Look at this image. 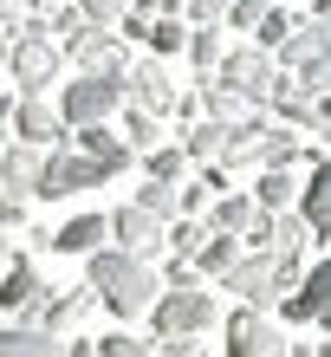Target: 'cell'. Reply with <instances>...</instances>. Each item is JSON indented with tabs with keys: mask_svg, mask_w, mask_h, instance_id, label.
<instances>
[{
	"mask_svg": "<svg viewBox=\"0 0 331 357\" xmlns=\"http://www.w3.org/2000/svg\"><path fill=\"white\" fill-rule=\"evenodd\" d=\"M0 357H66V338H46L39 325H7L0 331Z\"/></svg>",
	"mask_w": 331,
	"mask_h": 357,
	"instance_id": "cell-20",
	"label": "cell"
},
{
	"mask_svg": "<svg viewBox=\"0 0 331 357\" xmlns=\"http://www.w3.org/2000/svg\"><path fill=\"white\" fill-rule=\"evenodd\" d=\"M266 13H273V0H227V20H221V26H260Z\"/></svg>",
	"mask_w": 331,
	"mask_h": 357,
	"instance_id": "cell-34",
	"label": "cell"
},
{
	"mask_svg": "<svg viewBox=\"0 0 331 357\" xmlns=\"http://www.w3.org/2000/svg\"><path fill=\"white\" fill-rule=\"evenodd\" d=\"M312 20H318V26H331V0H312Z\"/></svg>",
	"mask_w": 331,
	"mask_h": 357,
	"instance_id": "cell-40",
	"label": "cell"
},
{
	"mask_svg": "<svg viewBox=\"0 0 331 357\" xmlns=\"http://www.w3.org/2000/svg\"><path fill=\"white\" fill-rule=\"evenodd\" d=\"M143 169H150V182H182V176H189V156H182V143H162V150H150V156H143Z\"/></svg>",
	"mask_w": 331,
	"mask_h": 357,
	"instance_id": "cell-28",
	"label": "cell"
},
{
	"mask_svg": "<svg viewBox=\"0 0 331 357\" xmlns=\"http://www.w3.org/2000/svg\"><path fill=\"white\" fill-rule=\"evenodd\" d=\"M39 169H46V150H26V143H0V195L26 208V195L39 188Z\"/></svg>",
	"mask_w": 331,
	"mask_h": 357,
	"instance_id": "cell-12",
	"label": "cell"
},
{
	"mask_svg": "<svg viewBox=\"0 0 331 357\" xmlns=\"http://www.w3.org/2000/svg\"><path fill=\"white\" fill-rule=\"evenodd\" d=\"M221 286L234 299H247V312H266V305H279V260L273 254H240Z\"/></svg>",
	"mask_w": 331,
	"mask_h": 357,
	"instance_id": "cell-8",
	"label": "cell"
},
{
	"mask_svg": "<svg viewBox=\"0 0 331 357\" xmlns=\"http://www.w3.org/2000/svg\"><path fill=\"white\" fill-rule=\"evenodd\" d=\"M221 137H227V123H195L189 143H182V156L189 162H221Z\"/></svg>",
	"mask_w": 331,
	"mask_h": 357,
	"instance_id": "cell-30",
	"label": "cell"
},
{
	"mask_svg": "<svg viewBox=\"0 0 331 357\" xmlns=\"http://www.w3.org/2000/svg\"><path fill=\"white\" fill-rule=\"evenodd\" d=\"M215 85L221 91H234L240 104H260V111H273V104L293 91L279 78V66L266 59L260 46H240V52H221V66H215Z\"/></svg>",
	"mask_w": 331,
	"mask_h": 357,
	"instance_id": "cell-4",
	"label": "cell"
},
{
	"mask_svg": "<svg viewBox=\"0 0 331 357\" xmlns=\"http://www.w3.org/2000/svg\"><path fill=\"white\" fill-rule=\"evenodd\" d=\"M66 137V123H59V111L46 98H20L13 104V143H26V150H46V143Z\"/></svg>",
	"mask_w": 331,
	"mask_h": 357,
	"instance_id": "cell-16",
	"label": "cell"
},
{
	"mask_svg": "<svg viewBox=\"0 0 331 357\" xmlns=\"http://www.w3.org/2000/svg\"><path fill=\"white\" fill-rule=\"evenodd\" d=\"M0 123H7V117H0ZM0 137H7V130H0Z\"/></svg>",
	"mask_w": 331,
	"mask_h": 357,
	"instance_id": "cell-45",
	"label": "cell"
},
{
	"mask_svg": "<svg viewBox=\"0 0 331 357\" xmlns=\"http://www.w3.org/2000/svg\"><path fill=\"white\" fill-rule=\"evenodd\" d=\"M143 33H150V20H143V13H123V39H137V46H143Z\"/></svg>",
	"mask_w": 331,
	"mask_h": 357,
	"instance_id": "cell-38",
	"label": "cell"
},
{
	"mask_svg": "<svg viewBox=\"0 0 331 357\" xmlns=\"http://www.w3.org/2000/svg\"><path fill=\"white\" fill-rule=\"evenodd\" d=\"M66 357H98V344H85V338H72V344H66Z\"/></svg>",
	"mask_w": 331,
	"mask_h": 357,
	"instance_id": "cell-39",
	"label": "cell"
},
{
	"mask_svg": "<svg viewBox=\"0 0 331 357\" xmlns=\"http://www.w3.org/2000/svg\"><path fill=\"white\" fill-rule=\"evenodd\" d=\"M279 312H286V319H299V325H305V319L318 325L325 312H331V260L305 266V280H299L293 292H286V305H279Z\"/></svg>",
	"mask_w": 331,
	"mask_h": 357,
	"instance_id": "cell-15",
	"label": "cell"
},
{
	"mask_svg": "<svg viewBox=\"0 0 331 357\" xmlns=\"http://www.w3.org/2000/svg\"><path fill=\"white\" fill-rule=\"evenodd\" d=\"M227 0H182V26H221Z\"/></svg>",
	"mask_w": 331,
	"mask_h": 357,
	"instance_id": "cell-33",
	"label": "cell"
},
{
	"mask_svg": "<svg viewBox=\"0 0 331 357\" xmlns=\"http://www.w3.org/2000/svg\"><path fill=\"white\" fill-rule=\"evenodd\" d=\"M143 46H150V59H176V52H189V26H182L176 13H162V20H150Z\"/></svg>",
	"mask_w": 331,
	"mask_h": 357,
	"instance_id": "cell-24",
	"label": "cell"
},
{
	"mask_svg": "<svg viewBox=\"0 0 331 357\" xmlns=\"http://www.w3.org/2000/svg\"><path fill=\"white\" fill-rule=\"evenodd\" d=\"M189 66L201 72V85L215 78V66H221V26H189Z\"/></svg>",
	"mask_w": 331,
	"mask_h": 357,
	"instance_id": "cell-26",
	"label": "cell"
},
{
	"mask_svg": "<svg viewBox=\"0 0 331 357\" xmlns=\"http://www.w3.org/2000/svg\"><path fill=\"white\" fill-rule=\"evenodd\" d=\"M7 78L20 85V98H46L59 78H66V52L46 39V20H26L13 39V52H7Z\"/></svg>",
	"mask_w": 331,
	"mask_h": 357,
	"instance_id": "cell-3",
	"label": "cell"
},
{
	"mask_svg": "<svg viewBox=\"0 0 331 357\" xmlns=\"http://www.w3.org/2000/svg\"><path fill=\"white\" fill-rule=\"evenodd\" d=\"M85 280L98 286V299H105L111 319H143L156 299H162V280H156V266L150 260H130V254H117V247H105V254H91L85 260Z\"/></svg>",
	"mask_w": 331,
	"mask_h": 357,
	"instance_id": "cell-1",
	"label": "cell"
},
{
	"mask_svg": "<svg viewBox=\"0 0 331 357\" xmlns=\"http://www.w3.org/2000/svg\"><path fill=\"white\" fill-rule=\"evenodd\" d=\"M293 202H299V176L293 169H266L254 182V208H260V215H286Z\"/></svg>",
	"mask_w": 331,
	"mask_h": 357,
	"instance_id": "cell-21",
	"label": "cell"
},
{
	"mask_svg": "<svg viewBox=\"0 0 331 357\" xmlns=\"http://www.w3.org/2000/svg\"><path fill=\"white\" fill-rule=\"evenodd\" d=\"M221 305L215 292L201 286L195 266H169V286H162V299L150 305V325H156V344H176V338H201V331H215Z\"/></svg>",
	"mask_w": 331,
	"mask_h": 357,
	"instance_id": "cell-2",
	"label": "cell"
},
{
	"mask_svg": "<svg viewBox=\"0 0 331 357\" xmlns=\"http://www.w3.org/2000/svg\"><path fill=\"white\" fill-rule=\"evenodd\" d=\"M78 20H91V26H117L123 13H130V0H72Z\"/></svg>",
	"mask_w": 331,
	"mask_h": 357,
	"instance_id": "cell-32",
	"label": "cell"
},
{
	"mask_svg": "<svg viewBox=\"0 0 331 357\" xmlns=\"http://www.w3.org/2000/svg\"><path fill=\"white\" fill-rule=\"evenodd\" d=\"M273 66L293 72V91H299V98H325V91H331V26L299 20V33L273 52Z\"/></svg>",
	"mask_w": 331,
	"mask_h": 357,
	"instance_id": "cell-5",
	"label": "cell"
},
{
	"mask_svg": "<svg viewBox=\"0 0 331 357\" xmlns=\"http://www.w3.org/2000/svg\"><path fill=\"white\" fill-rule=\"evenodd\" d=\"M254 215H260V208H254V195H215L208 202V234H247V227H254Z\"/></svg>",
	"mask_w": 331,
	"mask_h": 357,
	"instance_id": "cell-19",
	"label": "cell"
},
{
	"mask_svg": "<svg viewBox=\"0 0 331 357\" xmlns=\"http://www.w3.org/2000/svg\"><path fill=\"white\" fill-rule=\"evenodd\" d=\"M156 357H208V351H201V338H176V344H162Z\"/></svg>",
	"mask_w": 331,
	"mask_h": 357,
	"instance_id": "cell-36",
	"label": "cell"
},
{
	"mask_svg": "<svg viewBox=\"0 0 331 357\" xmlns=\"http://www.w3.org/2000/svg\"><path fill=\"white\" fill-rule=\"evenodd\" d=\"M98 357H156V344L150 338H123V331H117V338H98Z\"/></svg>",
	"mask_w": 331,
	"mask_h": 357,
	"instance_id": "cell-35",
	"label": "cell"
},
{
	"mask_svg": "<svg viewBox=\"0 0 331 357\" xmlns=\"http://www.w3.org/2000/svg\"><path fill=\"white\" fill-rule=\"evenodd\" d=\"M162 7H169V13H176V7H182V0H162Z\"/></svg>",
	"mask_w": 331,
	"mask_h": 357,
	"instance_id": "cell-44",
	"label": "cell"
},
{
	"mask_svg": "<svg viewBox=\"0 0 331 357\" xmlns=\"http://www.w3.org/2000/svg\"><path fill=\"white\" fill-rule=\"evenodd\" d=\"M26 13H33V20H46V13H52V0H26Z\"/></svg>",
	"mask_w": 331,
	"mask_h": 357,
	"instance_id": "cell-41",
	"label": "cell"
},
{
	"mask_svg": "<svg viewBox=\"0 0 331 357\" xmlns=\"http://www.w3.org/2000/svg\"><path fill=\"white\" fill-rule=\"evenodd\" d=\"M130 208H143L150 221H162V227H169V221H176V188H169V182H143Z\"/></svg>",
	"mask_w": 331,
	"mask_h": 357,
	"instance_id": "cell-29",
	"label": "cell"
},
{
	"mask_svg": "<svg viewBox=\"0 0 331 357\" xmlns=\"http://www.w3.org/2000/svg\"><path fill=\"white\" fill-rule=\"evenodd\" d=\"M123 104V78H111V72H78V78H66L59 85V123L66 130H91V123H105L111 111Z\"/></svg>",
	"mask_w": 331,
	"mask_h": 357,
	"instance_id": "cell-6",
	"label": "cell"
},
{
	"mask_svg": "<svg viewBox=\"0 0 331 357\" xmlns=\"http://www.w3.org/2000/svg\"><path fill=\"white\" fill-rule=\"evenodd\" d=\"M105 227H111V247H117V254H130V260H150L156 247H162V221H150L130 202H123L117 215H105Z\"/></svg>",
	"mask_w": 331,
	"mask_h": 357,
	"instance_id": "cell-11",
	"label": "cell"
},
{
	"mask_svg": "<svg viewBox=\"0 0 331 357\" xmlns=\"http://www.w3.org/2000/svg\"><path fill=\"white\" fill-rule=\"evenodd\" d=\"M0 266H13V234H0Z\"/></svg>",
	"mask_w": 331,
	"mask_h": 357,
	"instance_id": "cell-42",
	"label": "cell"
},
{
	"mask_svg": "<svg viewBox=\"0 0 331 357\" xmlns=\"http://www.w3.org/2000/svg\"><path fill=\"white\" fill-rule=\"evenodd\" d=\"M254 33H260V52H266V59H273V52L286 46V39H293V33H299V13H279V7H273V13H266V20H260V26H254Z\"/></svg>",
	"mask_w": 331,
	"mask_h": 357,
	"instance_id": "cell-31",
	"label": "cell"
},
{
	"mask_svg": "<svg viewBox=\"0 0 331 357\" xmlns=\"http://www.w3.org/2000/svg\"><path fill=\"white\" fill-rule=\"evenodd\" d=\"M123 104H137V111H176V78L162 59H137L130 72H123Z\"/></svg>",
	"mask_w": 331,
	"mask_h": 357,
	"instance_id": "cell-10",
	"label": "cell"
},
{
	"mask_svg": "<svg viewBox=\"0 0 331 357\" xmlns=\"http://www.w3.org/2000/svg\"><path fill=\"white\" fill-rule=\"evenodd\" d=\"M72 150H78V156H91L105 176H123V169L137 162V156L117 143V130H105V123H91V130H72Z\"/></svg>",
	"mask_w": 331,
	"mask_h": 357,
	"instance_id": "cell-18",
	"label": "cell"
},
{
	"mask_svg": "<svg viewBox=\"0 0 331 357\" xmlns=\"http://www.w3.org/2000/svg\"><path fill=\"white\" fill-rule=\"evenodd\" d=\"M162 241H169V254H176V266H182V260H195V254H201V241H208V221H169V227H162Z\"/></svg>",
	"mask_w": 331,
	"mask_h": 357,
	"instance_id": "cell-27",
	"label": "cell"
},
{
	"mask_svg": "<svg viewBox=\"0 0 331 357\" xmlns=\"http://www.w3.org/2000/svg\"><path fill=\"white\" fill-rule=\"evenodd\" d=\"M123 150L130 156H150V150H162V123L150 117V111H137V104H123Z\"/></svg>",
	"mask_w": 331,
	"mask_h": 357,
	"instance_id": "cell-23",
	"label": "cell"
},
{
	"mask_svg": "<svg viewBox=\"0 0 331 357\" xmlns=\"http://www.w3.org/2000/svg\"><path fill=\"white\" fill-rule=\"evenodd\" d=\"M240 254H247V247L234 234H208V241H201V254H195V266L208 273V280H227V266H234Z\"/></svg>",
	"mask_w": 331,
	"mask_h": 357,
	"instance_id": "cell-25",
	"label": "cell"
},
{
	"mask_svg": "<svg viewBox=\"0 0 331 357\" xmlns=\"http://www.w3.org/2000/svg\"><path fill=\"white\" fill-rule=\"evenodd\" d=\"M299 221L312 234H331V156L312 162V176L299 182Z\"/></svg>",
	"mask_w": 331,
	"mask_h": 357,
	"instance_id": "cell-17",
	"label": "cell"
},
{
	"mask_svg": "<svg viewBox=\"0 0 331 357\" xmlns=\"http://www.w3.org/2000/svg\"><path fill=\"white\" fill-rule=\"evenodd\" d=\"M318 325H325V338H331V312H325V319H318Z\"/></svg>",
	"mask_w": 331,
	"mask_h": 357,
	"instance_id": "cell-43",
	"label": "cell"
},
{
	"mask_svg": "<svg viewBox=\"0 0 331 357\" xmlns=\"http://www.w3.org/2000/svg\"><path fill=\"white\" fill-rule=\"evenodd\" d=\"M26 20V0H0V26H20Z\"/></svg>",
	"mask_w": 331,
	"mask_h": 357,
	"instance_id": "cell-37",
	"label": "cell"
},
{
	"mask_svg": "<svg viewBox=\"0 0 331 357\" xmlns=\"http://www.w3.org/2000/svg\"><path fill=\"white\" fill-rule=\"evenodd\" d=\"M46 299H52V286L39 280V273H33L26 260H13V266H7V280H0V305L13 312V325H33Z\"/></svg>",
	"mask_w": 331,
	"mask_h": 357,
	"instance_id": "cell-13",
	"label": "cell"
},
{
	"mask_svg": "<svg viewBox=\"0 0 331 357\" xmlns=\"http://www.w3.org/2000/svg\"><path fill=\"white\" fill-rule=\"evenodd\" d=\"M52 247V254H66V260H91V254H105V241H111V227L105 215H72L66 227H52V234H39Z\"/></svg>",
	"mask_w": 331,
	"mask_h": 357,
	"instance_id": "cell-14",
	"label": "cell"
},
{
	"mask_svg": "<svg viewBox=\"0 0 331 357\" xmlns=\"http://www.w3.org/2000/svg\"><path fill=\"white\" fill-rule=\"evenodd\" d=\"M293 344H286L279 319H266V312H234L227 319V357H286Z\"/></svg>",
	"mask_w": 331,
	"mask_h": 357,
	"instance_id": "cell-9",
	"label": "cell"
},
{
	"mask_svg": "<svg viewBox=\"0 0 331 357\" xmlns=\"http://www.w3.org/2000/svg\"><path fill=\"white\" fill-rule=\"evenodd\" d=\"M98 182H117V176H105L91 156H78V150H52L46 169H39V188H33V195H39V202H66V195H85V188H98Z\"/></svg>",
	"mask_w": 331,
	"mask_h": 357,
	"instance_id": "cell-7",
	"label": "cell"
},
{
	"mask_svg": "<svg viewBox=\"0 0 331 357\" xmlns=\"http://www.w3.org/2000/svg\"><path fill=\"white\" fill-rule=\"evenodd\" d=\"M85 305H91L85 292H52V299L39 305V319H33V325L46 331V338H59V331H72L78 319H85Z\"/></svg>",
	"mask_w": 331,
	"mask_h": 357,
	"instance_id": "cell-22",
	"label": "cell"
}]
</instances>
